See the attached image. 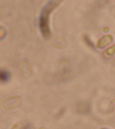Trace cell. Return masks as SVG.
<instances>
[{
  "label": "cell",
  "instance_id": "8",
  "mask_svg": "<svg viewBox=\"0 0 115 129\" xmlns=\"http://www.w3.org/2000/svg\"><path fill=\"white\" fill-rule=\"evenodd\" d=\"M41 129H45V128H41Z\"/></svg>",
  "mask_w": 115,
  "mask_h": 129
},
{
  "label": "cell",
  "instance_id": "3",
  "mask_svg": "<svg viewBox=\"0 0 115 129\" xmlns=\"http://www.w3.org/2000/svg\"><path fill=\"white\" fill-rule=\"evenodd\" d=\"M113 41V37L111 35H106L101 37L97 42V47L99 48H102L110 44Z\"/></svg>",
  "mask_w": 115,
  "mask_h": 129
},
{
  "label": "cell",
  "instance_id": "5",
  "mask_svg": "<svg viewBox=\"0 0 115 129\" xmlns=\"http://www.w3.org/2000/svg\"><path fill=\"white\" fill-rule=\"evenodd\" d=\"M0 78H1V81L2 82H7L9 81L10 78V74L9 72L7 70H1V74H0Z\"/></svg>",
  "mask_w": 115,
  "mask_h": 129
},
{
  "label": "cell",
  "instance_id": "7",
  "mask_svg": "<svg viewBox=\"0 0 115 129\" xmlns=\"http://www.w3.org/2000/svg\"><path fill=\"white\" fill-rule=\"evenodd\" d=\"M100 129H108V128H101Z\"/></svg>",
  "mask_w": 115,
  "mask_h": 129
},
{
  "label": "cell",
  "instance_id": "6",
  "mask_svg": "<svg viewBox=\"0 0 115 129\" xmlns=\"http://www.w3.org/2000/svg\"><path fill=\"white\" fill-rule=\"evenodd\" d=\"M21 127V124H20V123H16L12 126V128L11 129H20Z\"/></svg>",
  "mask_w": 115,
  "mask_h": 129
},
{
  "label": "cell",
  "instance_id": "1",
  "mask_svg": "<svg viewBox=\"0 0 115 129\" xmlns=\"http://www.w3.org/2000/svg\"><path fill=\"white\" fill-rule=\"evenodd\" d=\"M59 4L60 2L57 0L49 1L47 2L41 10L39 17V27L41 33L45 38H48L51 35L49 29V16Z\"/></svg>",
  "mask_w": 115,
  "mask_h": 129
},
{
  "label": "cell",
  "instance_id": "4",
  "mask_svg": "<svg viewBox=\"0 0 115 129\" xmlns=\"http://www.w3.org/2000/svg\"><path fill=\"white\" fill-rule=\"evenodd\" d=\"M115 54V44H113L111 46L105 49L102 52V56L105 58H109L112 57Z\"/></svg>",
  "mask_w": 115,
  "mask_h": 129
},
{
  "label": "cell",
  "instance_id": "2",
  "mask_svg": "<svg viewBox=\"0 0 115 129\" xmlns=\"http://www.w3.org/2000/svg\"><path fill=\"white\" fill-rule=\"evenodd\" d=\"M21 103V98L19 97H12L4 102V108L6 110H12L18 106Z\"/></svg>",
  "mask_w": 115,
  "mask_h": 129
}]
</instances>
